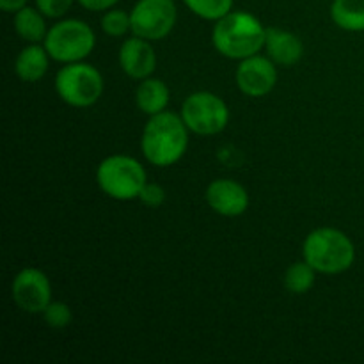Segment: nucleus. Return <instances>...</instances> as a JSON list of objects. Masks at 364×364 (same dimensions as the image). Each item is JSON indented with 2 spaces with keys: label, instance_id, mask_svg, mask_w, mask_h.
I'll return each mask as SVG.
<instances>
[{
  "label": "nucleus",
  "instance_id": "1",
  "mask_svg": "<svg viewBox=\"0 0 364 364\" xmlns=\"http://www.w3.org/2000/svg\"><path fill=\"white\" fill-rule=\"evenodd\" d=\"M188 132L181 116L169 110L149 116L141 137L142 155L151 166H174L187 153Z\"/></svg>",
  "mask_w": 364,
  "mask_h": 364
},
{
  "label": "nucleus",
  "instance_id": "2",
  "mask_svg": "<svg viewBox=\"0 0 364 364\" xmlns=\"http://www.w3.org/2000/svg\"><path fill=\"white\" fill-rule=\"evenodd\" d=\"M267 27L247 11H231L215 21L212 31L213 48L233 60L256 55L265 46Z\"/></svg>",
  "mask_w": 364,
  "mask_h": 364
},
{
  "label": "nucleus",
  "instance_id": "3",
  "mask_svg": "<svg viewBox=\"0 0 364 364\" xmlns=\"http://www.w3.org/2000/svg\"><path fill=\"white\" fill-rule=\"evenodd\" d=\"M302 256L318 274L336 276L354 265V242L336 228H318L306 237Z\"/></svg>",
  "mask_w": 364,
  "mask_h": 364
},
{
  "label": "nucleus",
  "instance_id": "4",
  "mask_svg": "<svg viewBox=\"0 0 364 364\" xmlns=\"http://www.w3.org/2000/svg\"><path fill=\"white\" fill-rule=\"evenodd\" d=\"M96 181L105 196L116 201L139 199V194L148 183L144 166L128 155H110L100 162Z\"/></svg>",
  "mask_w": 364,
  "mask_h": 364
},
{
  "label": "nucleus",
  "instance_id": "5",
  "mask_svg": "<svg viewBox=\"0 0 364 364\" xmlns=\"http://www.w3.org/2000/svg\"><path fill=\"white\" fill-rule=\"evenodd\" d=\"M45 48L57 63L70 64L85 60L96 46V36L91 25L78 18L59 20L48 28Z\"/></svg>",
  "mask_w": 364,
  "mask_h": 364
},
{
  "label": "nucleus",
  "instance_id": "6",
  "mask_svg": "<svg viewBox=\"0 0 364 364\" xmlns=\"http://www.w3.org/2000/svg\"><path fill=\"white\" fill-rule=\"evenodd\" d=\"M103 77L92 64H64L55 77V92L64 103L75 109H87L95 105L103 95Z\"/></svg>",
  "mask_w": 364,
  "mask_h": 364
},
{
  "label": "nucleus",
  "instance_id": "7",
  "mask_svg": "<svg viewBox=\"0 0 364 364\" xmlns=\"http://www.w3.org/2000/svg\"><path fill=\"white\" fill-rule=\"evenodd\" d=\"M180 116L188 130L201 137L220 134L230 123V109L220 96L210 91H196L185 98Z\"/></svg>",
  "mask_w": 364,
  "mask_h": 364
},
{
  "label": "nucleus",
  "instance_id": "8",
  "mask_svg": "<svg viewBox=\"0 0 364 364\" xmlns=\"http://www.w3.org/2000/svg\"><path fill=\"white\" fill-rule=\"evenodd\" d=\"M132 34L160 41L173 32L178 20L174 0H137L130 11Z\"/></svg>",
  "mask_w": 364,
  "mask_h": 364
},
{
  "label": "nucleus",
  "instance_id": "9",
  "mask_svg": "<svg viewBox=\"0 0 364 364\" xmlns=\"http://www.w3.org/2000/svg\"><path fill=\"white\" fill-rule=\"evenodd\" d=\"M11 295L18 308L28 315H43L52 302V284L43 270L27 267L14 276Z\"/></svg>",
  "mask_w": 364,
  "mask_h": 364
},
{
  "label": "nucleus",
  "instance_id": "10",
  "mask_svg": "<svg viewBox=\"0 0 364 364\" xmlns=\"http://www.w3.org/2000/svg\"><path fill=\"white\" fill-rule=\"evenodd\" d=\"M277 64L269 55L259 53L238 60L235 82L242 95L249 98H263L270 95L277 84Z\"/></svg>",
  "mask_w": 364,
  "mask_h": 364
},
{
  "label": "nucleus",
  "instance_id": "11",
  "mask_svg": "<svg viewBox=\"0 0 364 364\" xmlns=\"http://www.w3.org/2000/svg\"><path fill=\"white\" fill-rule=\"evenodd\" d=\"M205 199L210 208L223 217H238L249 208V194L244 185L228 178L213 180L206 187Z\"/></svg>",
  "mask_w": 364,
  "mask_h": 364
},
{
  "label": "nucleus",
  "instance_id": "12",
  "mask_svg": "<svg viewBox=\"0 0 364 364\" xmlns=\"http://www.w3.org/2000/svg\"><path fill=\"white\" fill-rule=\"evenodd\" d=\"M117 59L123 73L139 82L153 77L156 70V53L151 41L139 36L124 39Z\"/></svg>",
  "mask_w": 364,
  "mask_h": 364
},
{
  "label": "nucleus",
  "instance_id": "13",
  "mask_svg": "<svg viewBox=\"0 0 364 364\" xmlns=\"http://www.w3.org/2000/svg\"><path fill=\"white\" fill-rule=\"evenodd\" d=\"M263 50L277 66L291 68L304 55V43L294 32L279 27H267Z\"/></svg>",
  "mask_w": 364,
  "mask_h": 364
},
{
  "label": "nucleus",
  "instance_id": "14",
  "mask_svg": "<svg viewBox=\"0 0 364 364\" xmlns=\"http://www.w3.org/2000/svg\"><path fill=\"white\" fill-rule=\"evenodd\" d=\"M50 53L41 43H28L25 48L20 50L14 60V73L18 75L21 82H34L41 80L46 75L50 66Z\"/></svg>",
  "mask_w": 364,
  "mask_h": 364
},
{
  "label": "nucleus",
  "instance_id": "15",
  "mask_svg": "<svg viewBox=\"0 0 364 364\" xmlns=\"http://www.w3.org/2000/svg\"><path fill=\"white\" fill-rule=\"evenodd\" d=\"M171 102V91L167 84L160 78L148 77L139 82L135 91V105L142 114L155 116V114L167 110Z\"/></svg>",
  "mask_w": 364,
  "mask_h": 364
},
{
  "label": "nucleus",
  "instance_id": "16",
  "mask_svg": "<svg viewBox=\"0 0 364 364\" xmlns=\"http://www.w3.org/2000/svg\"><path fill=\"white\" fill-rule=\"evenodd\" d=\"M13 23L16 34L27 43H43L48 34L46 16L38 7H31L28 4L14 13Z\"/></svg>",
  "mask_w": 364,
  "mask_h": 364
},
{
  "label": "nucleus",
  "instance_id": "17",
  "mask_svg": "<svg viewBox=\"0 0 364 364\" xmlns=\"http://www.w3.org/2000/svg\"><path fill=\"white\" fill-rule=\"evenodd\" d=\"M331 20L348 32H364V0H333Z\"/></svg>",
  "mask_w": 364,
  "mask_h": 364
},
{
  "label": "nucleus",
  "instance_id": "18",
  "mask_svg": "<svg viewBox=\"0 0 364 364\" xmlns=\"http://www.w3.org/2000/svg\"><path fill=\"white\" fill-rule=\"evenodd\" d=\"M316 270L306 259L291 263L284 272V288L294 295H304L315 287Z\"/></svg>",
  "mask_w": 364,
  "mask_h": 364
},
{
  "label": "nucleus",
  "instance_id": "19",
  "mask_svg": "<svg viewBox=\"0 0 364 364\" xmlns=\"http://www.w3.org/2000/svg\"><path fill=\"white\" fill-rule=\"evenodd\" d=\"M235 0H183L187 9L206 21H217L233 11Z\"/></svg>",
  "mask_w": 364,
  "mask_h": 364
},
{
  "label": "nucleus",
  "instance_id": "20",
  "mask_svg": "<svg viewBox=\"0 0 364 364\" xmlns=\"http://www.w3.org/2000/svg\"><path fill=\"white\" fill-rule=\"evenodd\" d=\"M102 31L110 38H124L128 32H132L130 13L116 7L103 11Z\"/></svg>",
  "mask_w": 364,
  "mask_h": 364
},
{
  "label": "nucleus",
  "instance_id": "21",
  "mask_svg": "<svg viewBox=\"0 0 364 364\" xmlns=\"http://www.w3.org/2000/svg\"><path fill=\"white\" fill-rule=\"evenodd\" d=\"M43 318H45L46 326L52 329H64L73 320V313H71L70 306L63 301H52L48 308L43 311Z\"/></svg>",
  "mask_w": 364,
  "mask_h": 364
},
{
  "label": "nucleus",
  "instance_id": "22",
  "mask_svg": "<svg viewBox=\"0 0 364 364\" xmlns=\"http://www.w3.org/2000/svg\"><path fill=\"white\" fill-rule=\"evenodd\" d=\"M77 0H36V7L45 14L46 18L59 20L63 18Z\"/></svg>",
  "mask_w": 364,
  "mask_h": 364
},
{
  "label": "nucleus",
  "instance_id": "23",
  "mask_svg": "<svg viewBox=\"0 0 364 364\" xmlns=\"http://www.w3.org/2000/svg\"><path fill=\"white\" fill-rule=\"evenodd\" d=\"M139 201L148 206V208H160L166 201V191L160 185L148 181L141 191V194H139Z\"/></svg>",
  "mask_w": 364,
  "mask_h": 364
},
{
  "label": "nucleus",
  "instance_id": "24",
  "mask_svg": "<svg viewBox=\"0 0 364 364\" xmlns=\"http://www.w3.org/2000/svg\"><path fill=\"white\" fill-rule=\"evenodd\" d=\"M84 9L91 11V13H102V11L112 9L119 0H77Z\"/></svg>",
  "mask_w": 364,
  "mask_h": 364
},
{
  "label": "nucleus",
  "instance_id": "25",
  "mask_svg": "<svg viewBox=\"0 0 364 364\" xmlns=\"http://www.w3.org/2000/svg\"><path fill=\"white\" fill-rule=\"evenodd\" d=\"M28 0H0V9L4 11V13H16V11H20L21 7L27 6Z\"/></svg>",
  "mask_w": 364,
  "mask_h": 364
}]
</instances>
